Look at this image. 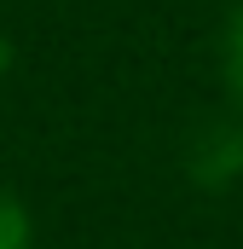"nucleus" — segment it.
Masks as SVG:
<instances>
[{
	"label": "nucleus",
	"mask_w": 243,
	"mask_h": 249,
	"mask_svg": "<svg viewBox=\"0 0 243 249\" xmlns=\"http://www.w3.org/2000/svg\"><path fill=\"white\" fill-rule=\"evenodd\" d=\"M0 249H35V214L6 186H0Z\"/></svg>",
	"instance_id": "obj_2"
},
{
	"label": "nucleus",
	"mask_w": 243,
	"mask_h": 249,
	"mask_svg": "<svg viewBox=\"0 0 243 249\" xmlns=\"http://www.w3.org/2000/svg\"><path fill=\"white\" fill-rule=\"evenodd\" d=\"M6 70H12V53H6V41H0V93H6Z\"/></svg>",
	"instance_id": "obj_3"
},
{
	"label": "nucleus",
	"mask_w": 243,
	"mask_h": 249,
	"mask_svg": "<svg viewBox=\"0 0 243 249\" xmlns=\"http://www.w3.org/2000/svg\"><path fill=\"white\" fill-rule=\"evenodd\" d=\"M220 87H226L232 110L243 116V0L226 12V23H220Z\"/></svg>",
	"instance_id": "obj_1"
}]
</instances>
